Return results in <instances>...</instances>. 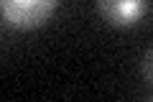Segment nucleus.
Returning <instances> with one entry per match:
<instances>
[{"label": "nucleus", "mask_w": 153, "mask_h": 102, "mask_svg": "<svg viewBox=\"0 0 153 102\" xmlns=\"http://www.w3.org/2000/svg\"><path fill=\"white\" fill-rule=\"evenodd\" d=\"M56 0H0V13L16 28H33L54 13Z\"/></svg>", "instance_id": "f257e3e1"}, {"label": "nucleus", "mask_w": 153, "mask_h": 102, "mask_svg": "<svg viewBox=\"0 0 153 102\" xmlns=\"http://www.w3.org/2000/svg\"><path fill=\"white\" fill-rule=\"evenodd\" d=\"M148 0H97V10L110 26H133L148 13Z\"/></svg>", "instance_id": "f03ea898"}, {"label": "nucleus", "mask_w": 153, "mask_h": 102, "mask_svg": "<svg viewBox=\"0 0 153 102\" xmlns=\"http://www.w3.org/2000/svg\"><path fill=\"white\" fill-rule=\"evenodd\" d=\"M151 48L146 51V56H143V71H146V79H151Z\"/></svg>", "instance_id": "7ed1b4c3"}]
</instances>
